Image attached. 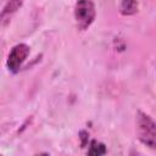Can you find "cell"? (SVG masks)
I'll return each mask as SVG.
<instances>
[{"instance_id": "3957f363", "label": "cell", "mask_w": 156, "mask_h": 156, "mask_svg": "<svg viewBox=\"0 0 156 156\" xmlns=\"http://www.w3.org/2000/svg\"><path fill=\"white\" fill-rule=\"evenodd\" d=\"M29 55V46L24 43H20L15 45L11 51L9 52L7 60H6V66L7 69L12 73H17L22 66V63L26 61V58Z\"/></svg>"}, {"instance_id": "5b68a950", "label": "cell", "mask_w": 156, "mask_h": 156, "mask_svg": "<svg viewBox=\"0 0 156 156\" xmlns=\"http://www.w3.org/2000/svg\"><path fill=\"white\" fill-rule=\"evenodd\" d=\"M139 5L136 0H121L119 4V12L123 16H132L138 12Z\"/></svg>"}, {"instance_id": "6da1fadb", "label": "cell", "mask_w": 156, "mask_h": 156, "mask_svg": "<svg viewBox=\"0 0 156 156\" xmlns=\"http://www.w3.org/2000/svg\"><path fill=\"white\" fill-rule=\"evenodd\" d=\"M136 135L140 143L150 149H156V123L143 111H138L136 118Z\"/></svg>"}, {"instance_id": "7a4b0ae2", "label": "cell", "mask_w": 156, "mask_h": 156, "mask_svg": "<svg viewBox=\"0 0 156 156\" xmlns=\"http://www.w3.org/2000/svg\"><path fill=\"white\" fill-rule=\"evenodd\" d=\"M96 16L95 5L91 0H78L74 5V20L78 29H88Z\"/></svg>"}, {"instance_id": "8992f818", "label": "cell", "mask_w": 156, "mask_h": 156, "mask_svg": "<svg viewBox=\"0 0 156 156\" xmlns=\"http://www.w3.org/2000/svg\"><path fill=\"white\" fill-rule=\"evenodd\" d=\"M106 146L98 141V140H91L89 144V150H88V155L91 156H100V155H105L106 154Z\"/></svg>"}, {"instance_id": "277c9868", "label": "cell", "mask_w": 156, "mask_h": 156, "mask_svg": "<svg viewBox=\"0 0 156 156\" xmlns=\"http://www.w3.org/2000/svg\"><path fill=\"white\" fill-rule=\"evenodd\" d=\"M22 4H23V0H9L6 2V5L4 6L2 11H1V20H2L4 24L7 21H10V18L20 10Z\"/></svg>"}, {"instance_id": "52a82bcc", "label": "cell", "mask_w": 156, "mask_h": 156, "mask_svg": "<svg viewBox=\"0 0 156 156\" xmlns=\"http://www.w3.org/2000/svg\"><path fill=\"white\" fill-rule=\"evenodd\" d=\"M79 135H80V140H82V147H84L85 144H87V141H88V136H89V134H88L87 132L82 130V132L79 133Z\"/></svg>"}]
</instances>
